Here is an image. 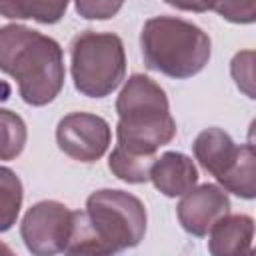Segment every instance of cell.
<instances>
[{"instance_id":"obj_1","label":"cell","mask_w":256,"mask_h":256,"mask_svg":"<svg viewBox=\"0 0 256 256\" xmlns=\"http://www.w3.org/2000/svg\"><path fill=\"white\" fill-rule=\"evenodd\" d=\"M0 70L18 82L26 104L44 106L64 86V54L56 40L22 24L0 28Z\"/></svg>"},{"instance_id":"obj_2","label":"cell","mask_w":256,"mask_h":256,"mask_svg":"<svg viewBox=\"0 0 256 256\" xmlns=\"http://www.w3.org/2000/svg\"><path fill=\"white\" fill-rule=\"evenodd\" d=\"M116 146L126 152L154 156L160 146L176 136L166 92L144 74H134L126 80L116 100Z\"/></svg>"},{"instance_id":"obj_3","label":"cell","mask_w":256,"mask_h":256,"mask_svg":"<svg viewBox=\"0 0 256 256\" xmlns=\"http://www.w3.org/2000/svg\"><path fill=\"white\" fill-rule=\"evenodd\" d=\"M140 46L146 66L170 78H190L210 60L208 34L196 24L174 16L146 20Z\"/></svg>"},{"instance_id":"obj_4","label":"cell","mask_w":256,"mask_h":256,"mask_svg":"<svg viewBox=\"0 0 256 256\" xmlns=\"http://www.w3.org/2000/svg\"><path fill=\"white\" fill-rule=\"evenodd\" d=\"M72 78L78 92L90 98H104L114 92L126 74L122 40L112 32L86 30L70 46Z\"/></svg>"},{"instance_id":"obj_5","label":"cell","mask_w":256,"mask_h":256,"mask_svg":"<svg viewBox=\"0 0 256 256\" xmlns=\"http://www.w3.org/2000/svg\"><path fill=\"white\" fill-rule=\"evenodd\" d=\"M194 156L224 190L252 200L256 196V156L252 144L236 146L230 134L220 128L202 130L194 144Z\"/></svg>"},{"instance_id":"obj_6","label":"cell","mask_w":256,"mask_h":256,"mask_svg":"<svg viewBox=\"0 0 256 256\" xmlns=\"http://www.w3.org/2000/svg\"><path fill=\"white\" fill-rule=\"evenodd\" d=\"M86 216L108 254L138 246L146 232V208L122 190H96L86 200Z\"/></svg>"},{"instance_id":"obj_7","label":"cell","mask_w":256,"mask_h":256,"mask_svg":"<svg viewBox=\"0 0 256 256\" xmlns=\"http://www.w3.org/2000/svg\"><path fill=\"white\" fill-rule=\"evenodd\" d=\"M74 212L56 200L34 204L22 218L20 234L26 248L36 256L64 252L72 232Z\"/></svg>"},{"instance_id":"obj_8","label":"cell","mask_w":256,"mask_h":256,"mask_svg":"<svg viewBox=\"0 0 256 256\" xmlns=\"http://www.w3.org/2000/svg\"><path fill=\"white\" fill-rule=\"evenodd\" d=\"M56 142L66 156L80 162H94L108 150L110 126L96 114L72 112L58 122Z\"/></svg>"},{"instance_id":"obj_9","label":"cell","mask_w":256,"mask_h":256,"mask_svg":"<svg viewBox=\"0 0 256 256\" xmlns=\"http://www.w3.org/2000/svg\"><path fill=\"white\" fill-rule=\"evenodd\" d=\"M178 202L176 212L182 228L194 236H206L210 228L230 212L228 194L216 184L190 188Z\"/></svg>"},{"instance_id":"obj_10","label":"cell","mask_w":256,"mask_h":256,"mask_svg":"<svg viewBox=\"0 0 256 256\" xmlns=\"http://www.w3.org/2000/svg\"><path fill=\"white\" fill-rule=\"evenodd\" d=\"M150 180L154 182L156 190L164 196L176 198L186 194L198 182V170L182 152H164L160 158L154 160L150 168Z\"/></svg>"},{"instance_id":"obj_11","label":"cell","mask_w":256,"mask_h":256,"mask_svg":"<svg viewBox=\"0 0 256 256\" xmlns=\"http://www.w3.org/2000/svg\"><path fill=\"white\" fill-rule=\"evenodd\" d=\"M208 250L214 256L252 254L254 220L246 214H226L210 228Z\"/></svg>"},{"instance_id":"obj_12","label":"cell","mask_w":256,"mask_h":256,"mask_svg":"<svg viewBox=\"0 0 256 256\" xmlns=\"http://www.w3.org/2000/svg\"><path fill=\"white\" fill-rule=\"evenodd\" d=\"M68 0H0V14L6 18H32L42 24L58 22Z\"/></svg>"},{"instance_id":"obj_13","label":"cell","mask_w":256,"mask_h":256,"mask_svg":"<svg viewBox=\"0 0 256 256\" xmlns=\"http://www.w3.org/2000/svg\"><path fill=\"white\" fill-rule=\"evenodd\" d=\"M156 156H144V154H132L124 148L116 146L108 158L110 172L130 184H142L150 180V168L154 164Z\"/></svg>"},{"instance_id":"obj_14","label":"cell","mask_w":256,"mask_h":256,"mask_svg":"<svg viewBox=\"0 0 256 256\" xmlns=\"http://www.w3.org/2000/svg\"><path fill=\"white\" fill-rule=\"evenodd\" d=\"M22 206V182L6 166H0V232L16 224Z\"/></svg>"},{"instance_id":"obj_15","label":"cell","mask_w":256,"mask_h":256,"mask_svg":"<svg viewBox=\"0 0 256 256\" xmlns=\"http://www.w3.org/2000/svg\"><path fill=\"white\" fill-rule=\"evenodd\" d=\"M68 254H108V248L104 246V242L100 240V236L96 234V230L92 228L86 212H74V220H72V232L66 244Z\"/></svg>"},{"instance_id":"obj_16","label":"cell","mask_w":256,"mask_h":256,"mask_svg":"<svg viewBox=\"0 0 256 256\" xmlns=\"http://www.w3.org/2000/svg\"><path fill=\"white\" fill-rule=\"evenodd\" d=\"M26 146V124L10 110L0 108V160H14Z\"/></svg>"},{"instance_id":"obj_17","label":"cell","mask_w":256,"mask_h":256,"mask_svg":"<svg viewBox=\"0 0 256 256\" xmlns=\"http://www.w3.org/2000/svg\"><path fill=\"white\" fill-rule=\"evenodd\" d=\"M210 10L234 24H252L256 20V0H212Z\"/></svg>"},{"instance_id":"obj_18","label":"cell","mask_w":256,"mask_h":256,"mask_svg":"<svg viewBox=\"0 0 256 256\" xmlns=\"http://www.w3.org/2000/svg\"><path fill=\"white\" fill-rule=\"evenodd\" d=\"M232 78L236 80V86L240 90L246 92L248 98H254V52L252 50H244L238 52L232 58V66H230Z\"/></svg>"},{"instance_id":"obj_19","label":"cell","mask_w":256,"mask_h":256,"mask_svg":"<svg viewBox=\"0 0 256 256\" xmlns=\"http://www.w3.org/2000/svg\"><path fill=\"white\" fill-rule=\"evenodd\" d=\"M76 12L86 20H108L124 4V0H74Z\"/></svg>"},{"instance_id":"obj_20","label":"cell","mask_w":256,"mask_h":256,"mask_svg":"<svg viewBox=\"0 0 256 256\" xmlns=\"http://www.w3.org/2000/svg\"><path fill=\"white\" fill-rule=\"evenodd\" d=\"M164 2L174 8L190 10V12H206L212 6V0H164Z\"/></svg>"},{"instance_id":"obj_21","label":"cell","mask_w":256,"mask_h":256,"mask_svg":"<svg viewBox=\"0 0 256 256\" xmlns=\"http://www.w3.org/2000/svg\"><path fill=\"white\" fill-rule=\"evenodd\" d=\"M0 252H4V254H12V250H10L8 246H4V244H0Z\"/></svg>"}]
</instances>
